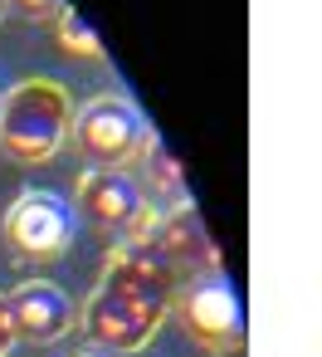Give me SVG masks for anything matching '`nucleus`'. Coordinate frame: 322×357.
Masks as SVG:
<instances>
[{
	"instance_id": "1",
	"label": "nucleus",
	"mask_w": 322,
	"mask_h": 357,
	"mask_svg": "<svg viewBox=\"0 0 322 357\" xmlns=\"http://www.w3.org/2000/svg\"><path fill=\"white\" fill-rule=\"evenodd\" d=\"M171 298L176 274L166 269V259L147 240H118L79 313V328L88 333V342L108 352H142L166 323Z\"/></svg>"
},
{
	"instance_id": "2",
	"label": "nucleus",
	"mask_w": 322,
	"mask_h": 357,
	"mask_svg": "<svg viewBox=\"0 0 322 357\" xmlns=\"http://www.w3.org/2000/svg\"><path fill=\"white\" fill-rule=\"evenodd\" d=\"M74 103L69 89L49 74H30L0 93V152L20 167L49 162L69 142Z\"/></svg>"
},
{
	"instance_id": "3",
	"label": "nucleus",
	"mask_w": 322,
	"mask_h": 357,
	"mask_svg": "<svg viewBox=\"0 0 322 357\" xmlns=\"http://www.w3.org/2000/svg\"><path fill=\"white\" fill-rule=\"evenodd\" d=\"M69 137L79 147V157L88 167H132L142 157V147L152 142V128L142 118V108L122 93H98L88 98L74 123H69Z\"/></svg>"
},
{
	"instance_id": "4",
	"label": "nucleus",
	"mask_w": 322,
	"mask_h": 357,
	"mask_svg": "<svg viewBox=\"0 0 322 357\" xmlns=\"http://www.w3.org/2000/svg\"><path fill=\"white\" fill-rule=\"evenodd\" d=\"M74 220H88L118 240H142L156 220L152 196L142 191V181L122 167H88L74 186Z\"/></svg>"
},
{
	"instance_id": "5",
	"label": "nucleus",
	"mask_w": 322,
	"mask_h": 357,
	"mask_svg": "<svg viewBox=\"0 0 322 357\" xmlns=\"http://www.w3.org/2000/svg\"><path fill=\"white\" fill-rule=\"evenodd\" d=\"M74 230H79L74 206H69L64 196L45 191V186L20 191V196L10 201V211H6V245H10L20 259H35V264L59 259V255L74 245Z\"/></svg>"
},
{
	"instance_id": "6",
	"label": "nucleus",
	"mask_w": 322,
	"mask_h": 357,
	"mask_svg": "<svg viewBox=\"0 0 322 357\" xmlns=\"http://www.w3.org/2000/svg\"><path fill=\"white\" fill-rule=\"evenodd\" d=\"M171 313H176V318L186 323V333H191L200 347H210V352L244 342L239 298H234V284L225 279V269L181 279V284H176V298H171Z\"/></svg>"
},
{
	"instance_id": "7",
	"label": "nucleus",
	"mask_w": 322,
	"mask_h": 357,
	"mask_svg": "<svg viewBox=\"0 0 322 357\" xmlns=\"http://www.w3.org/2000/svg\"><path fill=\"white\" fill-rule=\"evenodd\" d=\"M6 308H10L15 337L40 342V347H49V342H59L64 333L79 328L74 298H69L59 284H49V279H30V284H20V289H10V294H6Z\"/></svg>"
},
{
	"instance_id": "8",
	"label": "nucleus",
	"mask_w": 322,
	"mask_h": 357,
	"mask_svg": "<svg viewBox=\"0 0 322 357\" xmlns=\"http://www.w3.org/2000/svg\"><path fill=\"white\" fill-rule=\"evenodd\" d=\"M142 240L166 259V269L176 274V284L220 269V250L210 245V235H205V225L195 220L191 206H181V211H171V215H156L152 230H147Z\"/></svg>"
},
{
	"instance_id": "9",
	"label": "nucleus",
	"mask_w": 322,
	"mask_h": 357,
	"mask_svg": "<svg viewBox=\"0 0 322 357\" xmlns=\"http://www.w3.org/2000/svg\"><path fill=\"white\" fill-rule=\"evenodd\" d=\"M132 167H142V176H137V181H142V191H147V196H152V191H156V196H171V201H176L171 211L191 206V191H186L181 162H176V157H171V152H166V147H161L156 137H152V142L142 147V157H137Z\"/></svg>"
},
{
	"instance_id": "10",
	"label": "nucleus",
	"mask_w": 322,
	"mask_h": 357,
	"mask_svg": "<svg viewBox=\"0 0 322 357\" xmlns=\"http://www.w3.org/2000/svg\"><path fill=\"white\" fill-rule=\"evenodd\" d=\"M49 25H54V45H59L69 59H103V45H98V35H93V30H88V25H83V20H79L69 6H64V10H59Z\"/></svg>"
},
{
	"instance_id": "11",
	"label": "nucleus",
	"mask_w": 322,
	"mask_h": 357,
	"mask_svg": "<svg viewBox=\"0 0 322 357\" xmlns=\"http://www.w3.org/2000/svg\"><path fill=\"white\" fill-rule=\"evenodd\" d=\"M20 10V15H30V20H54L59 10H64V0H6V10Z\"/></svg>"
},
{
	"instance_id": "12",
	"label": "nucleus",
	"mask_w": 322,
	"mask_h": 357,
	"mask_svg": "<svg viewBox=\"0 0 322 357\" xmlns=\"http://www.w3.org/2000/svg\"><path fill=\"white\" fill-rule=\"evenodd\" d=\"M10 342H15V328H10V308H6V294H0V357L10 352Z\"/></svg>"
},
{
	"instance_id": "13",
	"label": "nucleus",
	"mask_w": 322,
	"mask_h": 357,
	"mask_svg": "<svg viewBox=\"0 0 322 357\" xmlns=\"http://www.w3.org/2000/svg\"><path fill=\"white\" fill-rule=\"evenodd\" d=\"M215 357H249V352H244V342H234V347H220Z\"/></svg>"
},
{
	"instance_id": "14",
	"label": "nucleus",
	"mask_w": 322,
	"mask_h": 357,
	"mask_svg": "<svg viewBox=\"0 0 322 357\" xmlns=\"http://www.w3.org/2000/svg\"><path fill=\"white\" fill-rule=\"evenodd\" d=\"M74 357H108V352H74Z\"/></svg>"
},
{
	"instance_id": "15",
	"label": "nucleus",
	"mask_w": 322,
	"mask_h": 357,
	"mask_svg": "<svg viewBox=\"0 0 322 357\" xmlns=\"http://www.w3.org/2000/svg\"><path fill=\"white\" fill-rule=\"evenodd\" d=\"M0 20H6V0H0Z\"/></svg>"
}]
</instances>
